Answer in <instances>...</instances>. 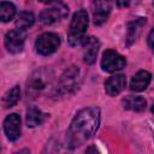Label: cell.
Instances as JSON below:
<instances>
[{"label": "cell", "instance_id": "obj_1", "mask_svg": "<svg viewBox=\"0 0 154 154\" xmlns=\"http://www.w3.org/2000/svg\"><path fill=\"white\" fill-rule=\"evenodd\" d=\"M100 124V109L87 107L77 112L67 130V146L73 149L88 141L97 130Z\"/></svg>", "mask_w": 154, "mask_h": 154}, {"label": "cell", "instance_id": "obj_2", "mask_svg": "<svg viewBox=\"0 0 154 154\" xmlns=\"http://www.w3.org/2000/svg\"><path fill=\"white\" fill-rule=\"evenodd\" d=\"M54 72L48 67H40L35 70L26 82V94L31 99H36L45 94L53 84Z\"/></svg>", "mask_w": 154, "mask_h": 154}, {"label": "cell", "instance_id": "obj_3", "mask_svg": "<svg viewBox=\"0 0 154 154\" xmlns=\"http://www.w3.org/2000/svg\"><path fill=\"white\" fill-rule=\"evenodd\" d=\"M88 13L85 10L82 8L73 13L67 32V42L71 47H76L83 42L88 29Z\"/></svg>", "mask_w": 154, "mask_h": 154}, {"label": "cell", "instance_id": "obj_4", "mask_svg": "<svg viewBox=\"0 0 154 154\" xmlns=\"http://www.w3.org/2000/svg\"><path fill=\"white\" fill-rule=\"evenodd\" d=\"M81 84V71L77 66H70L64 71L58 81L55 89L57 95L66 96L73 94Z\"/></svg>", "mask_w": 154, "mask_h": 154}, {"label": "cell", "instance_id": "obj_5", "mask_svg": "<svg viewBox=\"0 0 154 154\" xmlns=\"http://www.w3.org/2000/svg\"><path fill=\"white\" fill-rule=\"evenodd\" d=\"M60 46V37L54 32L41 34L35 41L36 52L41 55H49L54 53Z\"/></svg>", "mask_w": 154, "mask_h": 154}, {"label": "cell", "instance_id": "obj_6", "mask_svg": "<svg viewBox=\"0 0 154 154\" xmlns=\"http://www.w3.org/2000/svg\"><path fill=\"white\" fill-rule=\"evenodd\" d=\"M126 65L125 58L113 49H107L102 54L101 67L106 72H116L124 69Z\"/></svg>", "mask_w": 154, "mask_h": 154}, {"label": "cell", "instance_id": "obj_7", "mask_svg": "<svg viewBox=\"0 0 154 154\" xmlns=\"http://www.w3.org/2000/svg\"><path fill=\"white\" fill-rule=\"evenodd\" d=\"M26 38V31L24 29L10 30L5 36V47L10 53H20L24 48V42Z\"/></svg>", "mask_w": 154, "mask_h": 154}, {"label": "cell", "instance_id": "obj_8", "mask_svg": "<svg viewBox=\"0 0 154 154\" xmlns=\"http://www.w3.org/2000/svg\"><path fill=\"white\" fill-rule=\"evenodd\" d=\"M112 11V2L109 0H94L91 4V12H93V20L95 25L103 24Z\"/></svg>", "mask_w": 154, "mask_h": 154}, {"label": "cell", "instance_id": "obj_9", "mask_svg": "<svg viewBox=\"0 0 154 154\" xmlns=\"http://www.w3.org/2000/svg\"><path fill=\"white\" fill-rule=\"evenodd\" d=\"M69 13V7L65 5H58V6H53L51 8H46L40 13V20L46 24V25H51L54 24L57 22H59L60 19L65 18Z\"/></svg>", "mask_w": 154, "mask_h": 154}, {"label": "cell", "instance_id": "obj_10", "mask_svg": "<svg viewBox=\"0 0 154 154\" xmlns=\"http://www.w3.org/2000/svg\"><path fill=\"white\" fill-rule=\"evenodd\" d=\"M5 135L10 141H16L20 137V117L17 113L8 114L4 120Z\"/></svg>", "mask_w": 154, "mask_h": 154}, {"label": "cell", "instance_id": "obj_11", "mask_svg": "<svg viewBox=\"0 0 154 154\" xmlns=\"http://www.w3.org/2000/svg\"><path fill=\"white\" fill-rule=\"evenodd\" d=\"M83 60L85 64L88 65H91L95 63L96 60V57H97V53H99V48H100V41L94 37V36H90V37H85L83 40Z\"/></svg>", "mask_w": 154, "mask_h": 154}, {"label": "cell", "instance_id": "obj_12", "mask_svg": "<svg viewBox=\"0 0 154 154\" xmlns=\"http://www.w3.org/2000/svg\"><path fill=\"white\" fill-rule=\"evenodd\" d=\"M126 87V77L124 75L111 76L105 82V91L109 96H116L120 94Z\"/></svg>", "mask_w": 154, "mask_h": 154}, {"label": "cell", "instance_id": "obj_13", "mask_svg": "<svg viewBox=\"0 0 154 154\" xmlns=\"http://www.w3.org/2000/svg\"><path fill=\"white\" fill-rule=\"evenodd\" d=\"M152 81V75L150 72L146 71V70H142V71H138L132 78H131V82H130V89L132 91H142L144 90L149 83Z\"/></svg>", "mask_w": 154, "mask_h": 154}, {"label": "cell", "instance_id": "obj_14", "mask_svg": "<svg viewBox=\"0 0 154 154\" xmlns=\"http://www.w3.org/2000/svg\"><path fill=\"white\" fill-rule=\"evenodd\" d=\"M48 114L42 112L40 108L31 106L26 111V125L29 128H36L38 125H42L45 120L47 119Z\"/></svg>", "mask_w": 154, "mask_h": 154}, {"label": "cell", "instance_id": "obj_15", "mask_svg": "<svg viewBox=\"0 0 154 154\" xmlns=\"http://www.w3.org/2000/svg\"><path fill=\"white\" fill-rule=\"evenodd\" d=\"M146 18H138L135 19L132 22H130L128 24V34H126V46H131L136 38L138 37V35L142 31V28L146 24Z\"/></svg>", "mask_w": 154, "mask_h": 154}, {"label": "cell", "instance_id": "obj_16", "mask_svg": "<svg viewBox=\"0 0 154 154\" xmlns=\"http://www.w3.org/2000/svg\"><path fill=\"white\" fill-rule=\"evenodd\" d=\"M123 107L124 109L141 112L147 107V101L142 96H128L123 100Z\"/></svg>", "mask_w": 154, "mask_h": 154}, {"label": "cell", "instance_id": "obj_17", "mask_svg": "<svg viewBox=\"0 0 154 154\" xmlns=\"http://www.w3.org/2000/svg\"><path fill=\"white\" fill-rule=\"evenodd\" d=\"M19 96H20V89H19V85H14L13 88H11L10 90H7L2 99H1V105L4 108H11L13 107L18 100H19Z\"/></svg>", "mask_w": 154, "mask_h": 154}, {"label": "cell", "instance_id": "obj_18", "mask_svg": "<svg viewBox=\"0 0 154 154\" xmlns=\"http://www.w3.org/2000/svg\"><path fill=\"white\" fill-rule=\"evenodd\" d=\"M16 16V7L12 2L1 1L0 2V22H10Z\"/></svg>", "mask_w": 154, "mask_h": 154}, {"label": "cell", "instance_id": "obj_19", "mask_svg": "<svg viewBox=\"0 0 154 154\" xmlns=\"http://www.w3.org/2000/svg\"><path fill=\"white\" fill-rule=\"evenodd\" d=\"M35 22V17L31 12H28V11H24V12H20L17 17V20H16V26L18 29H28L30 28Z\"/></svg>", "mask_w": 154, "mask_h": 154}, {"label": "cell", "instance_id": "obj_20", "mask_svg": "<svg viewBox=\"0 0 154 154\" xmlns=\"http://www.w3.org/2000/svg\"><path fill=\"white\" fill-rule=\"evenodd\" d=\"M130 5V0H117V6L120 8L128 7Z\"/></svg>", "mask_w": 154, "mask_h": 154}, {"label": "cell", "instance_id": "obj_21", "mask_svg": "<svg viewBox=\"0 0 154 154\" xmlns=\"http://www.w3.org/2000/svg\"><path fill=\"white\" fill-rule=\"evenodd\" d=\"M153 35H154V30L152 29L149 35H148V46H149L150 49H153Z\"/></svg>", "mask_w": 154, "mask_h": 154}, {"label": "cell", "instance_id": "obj_22", "mask_svg": "<svg viewBox=\"0 0 154 154\" xmlns=\"http://www.w3.org/2000/svg\"><path fill=\"white\" fill-rule=\"evenodd\" d=\"M43 4H52V2H57V1H60V0H38Z\"/></svg>", "mask_w": 154, "mask_h": 154}, {"label": "cell", "instance_id": "obj_23", "mask_svg": "<svg viewBox=\"0 0 154 154\" xmlns=\"http://www.w3.org/2000/svg\"><path fill=\"white\" fill-rule=\"evenodd\" d=\"M87 152H96V149L95 148H88Z\"/></svg>", "mask_w": 154, "mask_h": 154}, {"label": "cell", "instance_id": "obj_24", "mask_svg": "<svg viewBox=\"0 0 154 154\" xmlns=\"http://www.w3.org/2000/svg\"><path fill=\"white\" fill-rule=\"evenodd\" d=\"M0 150H1V147H0Z\"/></svg>", "mask_w": 154, "mask_h": 154}]
</instances>
